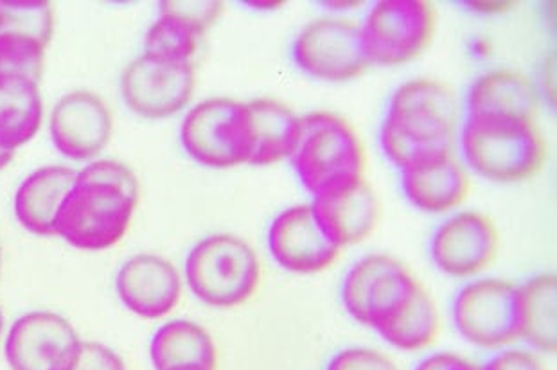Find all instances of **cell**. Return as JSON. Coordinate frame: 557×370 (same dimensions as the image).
Instances as JSON below:
<instances>
[{"label": "cell", "instance_id": "1", "mask_svg": "<svg viewBox=\"0 0 557 370\" xmlns=\"http://www.w3.org/2000/svg\"><path fill=\"white\" fill-rule=\"evenodd\" d=\"M139 178L117 160H96L78 171L57 218V236L82 250L114 247L139 206Z\"/></svg>", "mask_w": 557, "mask_h": 370}, {"label": "cell", "instance_id": "2", "mask_svg": "<svg viewBox=\"0 0 557 370\" xmlns=\"http://www.w3.org/2000/svg\"><path fill=\"white\" fill-rule=\"evenodd\" d=\"M459 128L454 90L434 79H412L396 88L380 130L388 160L407 170L421 160L451 153Z\"/></svg>", "mask_w": 557, "mask_h": 370}, {"label": "cell", "instance_id": "3", "mask_svg": "<svg viewBox=\"0 0 557 370\" xmlns=\"http://www.w3.org/2000/svg\"><path fill=\"white\" fill-rule=\"evenodd\" d=\"M466 162L476 175L500 184L536 176L547 162V143L534 121L466 118L460 135Z\"/></svg>", "mask_w": 557, "mask_h": 370}, {"label": "cell", "instance_id": "4", "mask_svg": "<svg viewBox=\"0 0 557 370\" xmlns=\"http://www.w3.org/2000/svg\"><path fill=\"white\" fill-rule=\"evenodd\" d=\"M292 162L300 184L317 196L336 185L363 178L366 148L346 119L336 113L313 112L300 118L299 140Z\"/></svg>", "mask_w": 557, "mask_h": 370}, {"label": "cell", "instance_id": "5", "mask_svg": "<svg viewBox=\"0 0 557 370\" xmlns=\"http://www.w3.org/2000/svg\"><path fill=\"white\" fill-rule=\"evenodd\" d=\"M186 278L193 294L212 308H236L252 298L261 283L258 254L242 237H203L187 254Z\"/></svg>", "mask_w": 557, "mask_h": 370}, {"label": "cell", "instance_id": "6", "mask_svg": "<svg viewBox=\"0 0 557 370\" xmlns=\"http://www.w3.org/2000/svg\"><path fill=\"white\" fill-rule=\"evenodd\" d=\"M181 143L198 164L228 170L248 164L252 155V121L247 103L206 99L182 121Z\"/></svg>", "mask_w": 557, "mask_h": 370}, {"label": "cell", "instance_id": "7", "mask_svg": "<svg viewBox=\"0 0 557 370\" xmlns=\"http://www.w3.org/2000/svg\"><path fill=\"white\" fill-rule=\"evenodd\" d=\"M437 13L424 0H383L372 5L360 26L371 63L403 65L432 44Z\"/></svg>", "mask_w": 557, "mask_h": 370}, {"label": "cell", "instance_id": "8", "mask_svg": "<svg viewBox=\"0 0 557 370\" xmlns=\"http://www.w3.org/2000/svg\"><path fill=\"white\" fill-rule=\"evenodd\" d=\"M462 338L482 349H504L518 340L517 284L480 279L466 284L451 306Z\"/></svg>", "mask_w": 557, "mask_h": 370}, {"label": "cell", "instance_id": "9", "mask_svg": "<svg viewBox=\"0 0 557 370\" xmlns=\"http://www.w3.org/2000/svg\"><path fill=\"white\" fill-rule=\"evenodd\" d=\"M292 51L302 73L324 82H349L372 65L360 26L347 18L325 16L311 22L295 38Z\"/></svg>", "mask_w": 557, "mask_h": 370}, {"label": "cell", "instance_id": "10", "mask_svg": "<svg viewBox=\"0 0 557 370\" xmlns=\"http://www.w3.org/2000/svg\"><path fill=\"white\" fill-rule=\"evenodd\" d=\"M195 92V65L143 54L121 76V96L135 115L165 119L186 109Z\"/></svg>", "mask_w": 557, "mask_h": 370}, {"label": "cell", "instance_id": "11", "mask_svg": "<svg viewBox=\"0 0 557 370\" xmlns=\"http://www.w3.org/2000/svg\"><path fill=\"white\" fill-rule=\"evenodd\" d=\"M82 340L62 314L33 311L16 320L5 340L13 370H73Z\"/></svg>", "mask_w": 557, "mask_h": 370}, {"label": "cell", "instance_id": "12", "mask_svg": "<svg viewBox=\"0 0 557 370\" xmlns=\"http://www.w3.org/2000/svg\"><path fill=\"white\" fill-rule=\"evenodd\" d=\"M498 229L482 212H457L437 226L430 252L435 267L449 278H475L495 261Z\"/></svg>", "mask_w": 557, "mask_h": 370}, {"label": "cell", "instance_id": "13", "mask_svg": "<svg viewBox=\"0 0 557 370\" xmlns=\"http://www.w3.org/2000/svg\"><path fill=\"white\" fill-rule=\"evenodd\" d=\"M418 279L399 259L371 254L355 262L342 284V303L360 324L372 328Z\"/></svg>", "mask_w": 557, "mask_h": 370}, {"label": "cell", "instance_id": "14", "mask_svg": "<svg viewBox=\"0 0 557 370\" xmlns=\"http://www.w3.org/2000/svg\"><path fill=\"white\" fill-rule=\"evenodd\" d=\"M112 132V112L98 94L76 90L63 96L52 109V143L67 159H96L109 146Z\"/></svg>", "mask_w": 557, "mask_h": 370}, {"label": "cell", "instance_id": "15", "mask_svg": "<svg viewBox=\"0 0 557 370\" xmlns=\"http://www.w3.org/2000/svg\"><path fill=\"white\" fill-rule=\"evenodd\" d=\"M272 258L292 273L313 275L335 264L342 248L325 236L311 206L289 207L269 229Z\"/></svg>", "mask_w": 557, "mask_h": 370}, {"label": "cell", "instance_id": "16", "mask_svg": "<svg viewBox=\"0 0 557 370\" xmlns=\"http://www.w3.org/2000/svg\"><path fill=\"white\" fill-rule=\"evenodd\" d=\"M115 289L132 313L156 320L170 314L181 303V273L170 259L139 254L123 262Z\"/></svg>", "mask_w": 557, "mask_h": 370}, {"label": "cell", "instance_id": "17", "mask_svg": "<svg viewBox=\"0 0 557 370\" xmlns=\"http://www.w3.org/2000/svg\"><path fill=\"white\" fill-rule=\"evenodd\" d=\"M313 198L311 209L317 222L336 247H351L363 242L380 222L382 207L366 178L336 185Z\"/></svg>", "mask_w": 557, "mask_h": 370}, {"label": "cell", "instance_id": "18", "mask_svg": "<svg viewBox=\"0 0 557 370\" xmlns=\"http://www.w3.org/2000/svg\"><path fill=\"white\" fill-rule=\"evenodd\" d=\"M401 187L413 207L432 214H444L468 198L471 181L465 165L451 151L403 170Z\"/></svg>", "mask_w": 557, "mask_h": 370}, {"label": "cell", "instance_id": "19", "mask_svg": "<svg viewBox=\"0 0 557 370\" xmlns=\"http://www.w3.org/2000/svg\"><path fill=\"white\" fill-rule=\"evenodd\" d=\"M372 330L396 349H426L441 331L437 304L418 281L376 320Z\"/></svg>", "mask_w": 557, "mask_h": 370}, {"label": "cell", "instance_id": "20", "mask_svg": "<svg viewBox=\"0 0 557 370\" xmlns=\"http://www.w3.org/2000/svg\"><path fill=\"white\" fill-rule=\"evenodd\" d=\"M78 171L63 165L40 168L22 182L15 195V214L26 231L57 236V218Z\"/></svg>", "mask_w": 557, "mask_h": 370}, {"label": "cell", "instance_id": "21", "mask_svg": "<svg viewBox=\"0 0 557 370\" xmlns=\"http://www.w3.org/2000/svg\"><path fill=\"white\" fill-rule=\"evenodd\" d=\"M536 88L529 77L509 69L482 74L468 92L470 118H502L534 121Z\"/></svg>", "mask_w": 557, "mask_h": 370}, {"label": "cell", "instance_id": "22", "mask_svg": "<svg viewBox=\"0 0 557 370\" xmlns=\"http://www.w3.org/2000/svg\"><path fill=\"white\" fill-rule=\"evenodd\" d=\"M252 121V155L248 164L270 165L292 159L300 134V118L277 99L247 103Z\"/></svg>", "mask_w": 557, "mask_h": 370}, {"label": "cell", "instance_id": "23", "mask_svg": "<svg viewBox=\"0 0 557 370\" xmlns=\"http://www.w3.org/2000/svg\"><path fill=\"white\" fill-rule=\"evenodd\" d=\"M518 340L542 353L557 349L556 273H537L517 286Z\"/></svg>", "mask_w": 557, "mask_h": 370}, {"label": "cell", "instance_id": "24", "mask_svg": "<svg viewBox=\"0 0 557 370\" xmlns=\"http://www.w3.org/2000/svg\"><path fill=\"white\" fill-rule=\"evenodd\" d=\"M151 361L156 370L200 367L216 370L218 350L211 334L189 320L162 325L151 340Z\"/></svg>", "mask_w": 557, "mask_h": 370}, {"label": "cell", "instance_id": "25", "mask_svg": "<svg viewBox=\"0 0 557 370\" xmlns=\"http://www.w3.org/2000/svg\"><path fill=\"white\" fill-rule=\"evenodd\" d=\"M44 103L38 83L0 76V149L15 151L38 134Z\"/></svg>", "mask_w": 557, "mask_h": 370}, {"label": "cell", "instance_id": "26", "mask_svg": "<svg viewBox=\"0 0 557 370\" xmlns=\"http://www.w3.org/2000/svg\"><path fill=\"white\" fill-rule=\"evenodd\" d=\"M200 37V33L187 26L181 18L160 13L146 33L145 52L176 62H193Z\"/></svg>", "mask_w": 557, "mask_h": 370}, {"label": "cell", "instance_id": "27", "mask_svg": "<svg viewBox=\"0 0 557 370\" xmlns=\"http://www.w3.org/2000/svg\"><path fill=\"white\" fill-rule=\"evenodd\" d=\"M0 33H16L49 47L54 35V10L51 2H0Z\"/></svg>", "mask_w": 557, "mask_h": 370}, {"label": "cell", "instance_id": "28", "mask_svg": "<svg viewBox=\"0 0 557 370\" xmlns=\"http://www.w3.org/2000/svg\"><path fill=\"white\" fill-rule=\"evenodd\" d=\"M41 41L16 33H0V76L26 77L40 85L46 63Z\"/></svg>", "mask_w": 557, "mask_h": 370}, {"label": "cell", "instance_id": "29", "mask_svg": "<svg viewBox=\"0 0 557 370\" xmlns=\"http://www.w3.org/2000/svg\"><path fill=\"white\" fill-rule=\"evenodd\" d=\"M160 13L164 15L176 16L187 26H191L195 32L203 33L220 18L223 13V2H160Z\"/></svg>", "mask_w": 557, "mask_h": 370}, {"label": "cell", "instance_id": "30", "mask_svg": "<svg viewBox=\"0 0 557 370\" xmlns=\"http://www.w3.org/2000/svg\"><path fill=\"white\" fill-rule=\"evenodd\" d=\"M325 370H399L387 355L367 347H351L336 353Z\"/></svg>", "mask_w": 557, "mask_h": 370}, {"label": "cell", "instance_id": "31", "mask_svg": "<svg viewBox=\"0 0 557 370\" xmlns=\"http://www.w3.org/2000/svg\"><path fill=\"white\" fill-rule=\"evenodd\" d=\"M73 370H126L120 355L98 342H83Z\"/></svg>", "mask_w": 557, "mask_h": 370}, {"label": "cell", "instance_id": "32", "mask_svg": "<svg viewBox=\"0 0 557 370\" xmlns=\"http://www.w3.org/2000/svg\"><path fill=\"white\" fill-rule=\"evenodd\" d=\"M482 370H548L542 358L523 349H506L493 356Z\"/></svg>", "mask_w": 557, "mask_h": 370}, {"label": "cell", "instance_id": "33", "mask_svg": "<svg viewBox=\"0 0 557 370\" xmlns=\"http://www.w3.org/2000/svg\"><path fill=\"white\" fill-rule=\"evenodd\" d=\"M457 360H459V355L438 353V355L429 356L426 360L421 361L413 370H451Z\"/></svg>", "mask_w": 557, "mask_h": 370}, {"label": "cell", "instance_id": "34", "mask_svg": "<svg viewBox=\"0 0 557 370\" xmlns=\"http://www.w3.org/2000/svg\"><path fill=\"white\" fill-rule=\"evenodd\" d=\"M473 10H480L482 13H506L512 8V2H473L470 4Z\"/></svg>", "mask_w": 557, "mask_h": 370}, {"label": "cell", "instance_id": "35", "mask_svg": "<svg viewBox=\"0 0 557 370\" xmlns=\"http://www.w3.org/2000/svg\"><path fill=\"white\" fill-rule=\"evenodd\" d=\"M451 370H482V367L476 366L473 361L466 360L462 356H459V360L455 363L454 369Z\"/></svg>", "mask_w": 557, "mask_h": 370}, {"label": "cell", "instance_id": "36", "mask_svg": "<svg viewBox=\"0 0 557 370\" xmlns=\"http://www.w3.org/2000/svg\"><path fill=\"white\" fill-rule=\"evenodd\" d=\"M11 160H13V153L0 149V171L4 170L5 165H10Z\"/></svg>", "mask_w": 557, "mask_h": 370}, {"label": "cell", "instance_id": "37", "mask_svg": "<svg viewBox=\"0 0 557 370\" xmlns=\"http://www.w3.org/2000/svg\"><path fill=\"white\" fill-rule=\"evenodd\" d=\"M2 330H4V314H2V309H0V334H2Z\"/></svg>", "mask_w": 557, "mask_h": 370}, {"label": "cell", "instance_id": "38", "mask_svg": "<svg viewBox=\"0 0 557 370\" xmlns=\"http://www.w3.org/2000/svg\"><path fill=\"white\" fill-rule=\"evenodd\" d=\"M175 370H207V369H200V367H182V369H175Z\"/></svg>", "mask_w": 557, "mask_h": 370}, {"label": "cell", "instance_id": "39", "mask_svg": "<svg viewBox=\"0 0 557 370\" xmlns=\"http://www.w3.org/2000/svg\"><path fill=\"white\" fill-rule=\"evenodd\" d=\"M0 268H2V250H0Z\"/></svg>", "mask_w": 557, "mask_h": 370}]
</instances>
